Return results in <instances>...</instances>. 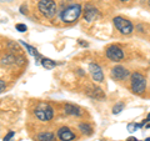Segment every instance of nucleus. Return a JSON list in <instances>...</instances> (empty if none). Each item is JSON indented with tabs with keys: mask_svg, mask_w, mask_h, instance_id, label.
I'll return each instance as SVG.
<instances>
[{
	"mask_svg": "<svg viewBox=\"0 0 150 141\" xmlns=\"http://www.w3.org/2000/svg\"><path fill=\"white\" fill-rule=\"evenodd\" d=\"M85 94L91 97V99H95V100H99V101H103L105 100V92L103 91V89L99 87V86H95V85H90L85 89Z\"/></svg>",
	"mask_w": 150,
	"mask_h": 141,
	"instance_id": "6e6552de",
	"label": "nucleus"
},
{
	"mask_svg": "<svg viewBox=\"0 0 150 141\" xmlns=\"http://www.w3.org/2000/svg\"><path fill=\"white\" fill-rule=\"evenodd\" d=\"M34 115L38 120L48 123V121H50L54 117V109L49 104H46V102H40V104L35 107Z\"/></svg>",
	"mask_w": 150,
	"mask_h": 141,
	"instance_id": "7ed1b4c3",
	"label": "nucleus"
},
{
	"mask_svg": "<svg viewBox=\"0 0 150 141\" xmlns=\"http://www.w3.org/2000/svg\"><path fill=\"white\" fill-rule=\"evenodd\" d=\"M15 29H16L19 32H25V31L28 30V27H26L25 24H21V23H19V24L15 25Z\"/></svg>",
	"mask_w": 150,
	"mask_h": 141,
	"instance_id": "412c9836",
	"label": "nucleus"
},
{
	"mask_svg": "<svg viewBox=\"0 0 150 141\" xmlns=\"http://www.w3.org/2000/svg\"><path fill=\"white\" fill-rule=\"evenodd\" d=\"M16 61V58H15V56H14L13 54H8V55H5V56H4V58H3V64L4 65H10V64H14V63H15Z\"/></svg>",
	"mask_w": 150,
	"mask_h": 141,
	"instance_id": "f3484780",
	"label": "nucleus"
},
{
	"mask_svg": "<svg viewBox=\"0 0 150 141\" xmlns=\"http://www.w3.org/2000/svg\"><path fill=\"white\" fill-rule=\"evenodd\" d=\"M144 123H145V124H146V123H150V112H149V114L146 115V117H145Z\"/></svg>",
	"mask_w": 150,
	"mask_h": 141,
	"instance_id": "393cba45",
	"label": "nucleus"
},
{
	"mask_svg": "<svg viewBox=\"0 0 150 141\" xmlns=\"http://www.w3.org/2000/svg\"><path fill=\"white\" fill-rule=\"evenodd\" d=\"M89 73H90L91 78L95 82H103L104 81V73H103V70H101L99 64H96V63L89 64Z\"/></svg>",
	"mask_w": 150,
	"mask_h": 141,
	"instance_id": "1a4fd4ad",
	"label": "nucleus"
},
{
	"mask_svg": "<svg viewBox=\"0 0 150 141\" xmlns=\"http://www.w3.org/2000/svg\"><path fill=\"white\" fill-rule=\"evenodd\" d=\"M5 89H6V82L4 80H0V94L5 91Z\"/></svg>",
	"mask_w": 150,
	"mask_h": 141,
	"instance_id": "5701e85b",
	"label": "nucleus"
},
{
	"mask_svg": "<svg viewBox=\"0 0 150 141\" xmlns=\"http://www.w3.org/2000/svg\"><path fill=\"white\" fill-rule=\"evenodd\" d=\"M124 110V104L123 102H118V104H115L114 105V107H112V114L114 115H118V114H120L121 111Z\"/></svg>",
	"mask_w": 150,
	"mask_h": 141,
	"instance_id": "6ab92c4d",
	"label": "nucleus"
},
{
	"mask_svg": "<svg viewBox=\"0 0 150 141\" xmlns=\"http://www.w3.org/2000/svg\"><path fill=\"white\" fill-rule=\"evenodd\" d=\"M58 139L60 141H74L76 139V135H75L69 128L63 126V128H60L58 130Z\"/></svg>",
	"mask_w": 150,
	"mask_h": 141,
	"instance_id": "9b49d317",
	"label": "nucleus"
},
{
	"mask_svg": "<svg viewBox=\"0 0 150 141\" xmlns=\"http://www.w3.org/2000/svg\"><path fill=\"white\" fill-rule=\"evenodd\" d=\"M148 4H149V6H150V0H148Z\"/></svg>",
	"mask_w": 150,
	"mask_h": 141,
	"instance_id": "c85d7f7f",
	"label": "nucleus"
},
{
	"mask_svg": "<svg viewBox=\"0 0 150 141\" xmlns=\"http://www.w3.org/2000/svg\"><path fill=\"white\" fill-rule=\"evenodd\" d=\"M105 54H106V58L114 63H119L124 59V51L118 45H109L106 48Z\"/></svg>",
	"mask_w": 150,
	"mask_h": 141,
	"instance_id": "423d86ee",
	"label": "nucleus"
},
{
	"mask_svg": "<svg viewBox=\"0 0 150 141\" xmlns=\"http://www.w3.org/2000/svg\"><path fill=\"white\" fill-rule=\"evenodd\" d=\"M119 1H123V3H125V1H129V0H119Z\"/></svg>",
	"mask_w": 150,
	"mask_h": 141,
	"instance_id": "bb28decb",
	"label": "nucleus"
},
{
	"mask_svg": "<svg viewBox=\"0 0 150 141\" xmlns=\"http://www.w3.org/2000/svg\"><path fill=\"white\" fill-rule=\"evenodd\" d=\"M64 111H65V114L71 115V116H76V117L83 115V110L80 107L76 106V105H73V104H65Z\"/></svg>",
	"mask_w": 150,
	"mask_h": 141,
	"instance_id": "f8f14e48",
	"label": "nucleus"
},
{
	"mask_svg": "<svg viewBox=\"0 0 150 141\" xmlns=\"http://www.w3.org/2000/svg\"><path fill=\"white\" fill-rule=\"evenodd\" d=\"M130 89L137 95H142L146 90V79L142 73L135 71L130 74Z\"/></svg>",
	"mask_w": 150,
	"mask_h": 141,
	"instance_id": "f03ea898",
	"label": "nucleus"
},
{
	"mask_svg": "<svg viewBox=\"0 0 150 141\" xmlns=\"http://www.w3.org/2000/svg\"><path fill=\"white\" fill-rule=\"evenodd\" d=\"M41 65H43L46 70H51L56 66V63L49 58H41Z\"/></svg>",
	"mask_w": 150,
	"mask_h": 141,
	"instance_id": "4468645a",
	"label": "nucleus"
},
{
	"mask_svg": "<svg viewBox=\"0 0 150 141\" xmlns=\"http://www.w3.org/2000/svg\"><path fill=\"white\" fill-rule=\"evenodd\" d=\"M8 48H9V50H10V51H13V53H14V51H19V50H20L19 45L15 44L14 41H9V43H8Z\"/></svg>",
	"mask_w": 150,
	"mask_h": 141,
	"instance_id": "aec40b11",
	"label": "nucleus"
},
{
	"mask_svg": "<svg viewBox=\"0 0 150 141\" xmlns=\"http://www.w3.org/2000/svg\"><path fill=\"white\" fill-rule=\"evenodd\" d=\"M145 141H150V137H148V139H146V140H145Z\"/></svg>",
	"mask_w": 150,
	"mask_h": 141,
	"instance_id": "cd10ccee",
	"label": "nucleus"
},
{
	"mask_svg": "<svg viewBox=\"0 0 150 141\" xmlns=\"http://www.w3.org/2000/svg\"><path fill=\"white\" fill-rule=\"evenodd\" d=\"M126 141H139L137 137H134V136H130V137L126 139Z\"/></svg>",
	"mask_w": 150,
	"mask_h": 141,
	"instance_id": "b1692460",
	"label": "nucleus"
},
{
	"mask_svg": "<svg viewBox=\"0 0 150 141\" xmlns=\"http://www.w3.org/2000/svg\"><path fill=\"white\" fill-rule=\"evenodd\" d=\"M38 10L45 18H54L56 11H58V6L54 0H40L38 3Z\"/></svg>",
	"mask_w": 150,
	"mask_h": 141,
	"instance_id": "20e7f679",
	"label": "nucleus"
},
{
	"mask_svg": "<svg viewBox=\"0 0 150 141\" xmlns=\"http://www.w3.org/2000/svg\"><path fill=\"white\" fill-rule=\"evenodd\" d=\"M81 13H83V6L80 4H71V5H69L68 8H65L62 10V13H60V19H62V21L64 24L70 25L79 20Z\"/></svg>",
	"mask_w": 150,
	"mask_h": 141,
	"instance_id": "f257e3e1",
	"label": "nucleus"
},
{
	"mask_svg": "<svg viewBox=\"0 0 150 141\" xmlns=\"http://www.w3.org/2000/svg\"><path fill=\"white\" fill-rule=\"evenodd\" d=\"M145 129H150V123H146V125H145Z\"/></svg>",
	"mask_w": 150,
	"mask_h": 141,
	"instance_id": "a878e982",
	"label": "nucleus"
},
{
	"mask_svg": "<svg viewBox=\"0 0 150 141\" xmlns=\"http://www.w3.org/2000/svg\"><path fill=\"white\" fill-rule=\"evenodd\" d=\"M38 141H55V135L50 131H44V133L38 134Z\"/></svg>",
	"mask_w": 150,
	"mask_h": 141,
	"instance_id": "ddd939ff",
	"label": "nucleus"
},
{
	"mask_svg": "<svg viewBox=\"0 0 150 141\" xmlns=\"http://www.w3.org/2000/svg\"><path fill=\"white\" fill-rule=\"evenodd\" d=\"M21 44L25 46V49L28 50V53H29L30 55L35 56L36 59H40V60H41V56H40V54L38 53V50L34 48V46H31V45H29V44H26V43H24V41H21Z\"/></svg>",
	"mask_w": 150,
	"mask_h": 141,
	"instance_id": "2eb2a0df",
	"label": "nucleus"
},
{
	"mask_svg": "<svg viewBox=\"0 0 150 141\" xmlns=\"http://www.w3.org/2000/svg\"><path fill=\"white\" fill-rule=\"evenodd\" d=\"M79 130H80L84 135H91L93 134V126L86 124V123L79 124Z\"/></svg>",
	"mask_w": 150,
	"mask_h": 141,
	"instance_id": "dca6fc26",
	"label": "nucleus"
},
{
	"mask_svg": "<svg viewBox=\"0 0 150 141\" xmlns=\"http://www.w3.org/2000/svg\"><path fill=\"white\" fill-rule=\"evenodd\" d=\"M145 125V123L143 121L142 124H135V123H130L128 124V131L129 133H134V131H137L138 128H143V126Z\"/></svg>",
	"mask_w": 150,
	"mask_h": 141,
	"instance_id": "a211bd4d",
	"label": "nucleus"
},
{
	"mask_svg": "<svg viewBox=\"0 0 150 141\" xmlns=\"http://www.w3.org/2000/svg\"><path fill=\"white\" fill-rule=\"evenodd\" d=\"M130 75L129 70L125 69L124 66H121V65H118V66H114L111 69L110 71V76L112 80H116V81H123L125 80Z\"/></svg>",
	"mask_w": 150,
	"mask_h": 141,
	"instance_id": "0eeeda50",
	"label": "nucleus"
},
{
	"mask_svg": "<svg viewBox=\"0 0 150 141\" xmlns=\"http://www.w3.org/2000/svg\"><path fill=\"white\" fill-rule=\"evenodd\" d=\"M112 23H114L115 27L119 30L120 34H123V35H130L134 30L133 23L123 16H115L112 19Z\"/></svg>",
	"mask_w": 150,
	"mask_h": 141,
	"instance_id": "39448f33",
	"label": "nucleus"
},
{
	"mask_svg": "<svg viewBox=\"0 0 150 141\" xmlns=\"http://www.w3.org/2000/svg\"><path fill=\"white\" fill-rule=\"evenodd\" d=\"M99 16H100L99 10H98L95 6H93V5H90V4H88V5L85 6V10H84V19H85L86 21L91 23L94 20H96Z\"/></svg>",
	"mask_w": 150,
	"mask_h": 141,
	"instance_id": "9d476101",
	"label": "nucleus"
},
{
	"mask_svg": "<svg viewBox=\"0 0 150 141\" xmlns=\"http://www.w3.org/2000/svg\"><path fill=\"white\" fill-rule=\"evenodd\" d=\"M14 135H15V133H14V131H9V133L6 134V136H4L3 141H10V140L14 137Z\"/></svg>",
	"mask_w": 150,
	"mask_h": 141,
	"instance_id": "4be33fe9",
	"label": "nucleus"
}]
</instances>
